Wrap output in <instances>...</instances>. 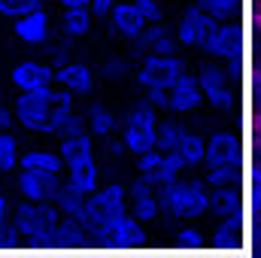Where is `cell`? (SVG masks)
Masks as SVG:
<instances>
[{
    "mask_svg": "<svg viewBox=\"0 0 261 258\" xmlns=\"http://www.w3.org/2000/svg\"><path fill=\"white\" fill-rule=\"evenodd\" d=\"M61 3V9H70V6H88L91 0H58Z\"/></svg>",
    "mask_w": 261,
    "mask_h": 258,
    "instance_id": "34",
    "label": "cell"
},
{
    "mask_svg": "<svg viewBox=\"0 0 261 258\" xmlns=\"http://www.w3.org/2000/svg\"><path fill=\"white\" fill-rule=\"evenodd\" d=\"M55 85L67 88L76 97H88L94 91V85H97V76L85 61H70L67 58V61H61L55 67Z\"/></svg>",
    "mask_w": 261,
    "mask_h": 258,
    "instance_id": "11",
    "label": "cell"
},
{
    "mask_svg": "<svg viewBox=\"0 0 261 258\" xmlns=\"http://www.w3.org/2000/svg\"><path fill=\"white\" fill-rule=\"evenodd\" d=\"M197 82H200V91H203V100L206 107L219 110V113H231L237 110V91H240V76H234L228 64L210 58L206 64H200L195 70Z\"/></svg>",
    "mask_w": 261,
    "mask_h": 258,
    "instance_id": "4",
    "label": "cell"
},
{
    "mask_svg": "<svg viewBox=\"0 0 261 258\" xmlns=\"http://www.w3.org/2000/svg\"><path fill=\"white\" fill-rule=\"evenodd\" d=\"M107 21H110V28H113L116 34H122L125 40H137V37L143 34V28L149 24L146 15L140 12V6H137L134 0H116V6H113V12L107 15Z\"/></svg>",
    "mask_w": 261,
    "mask_h": 258,
    "instance_id": "15",
    "label": "cell"
},
{
    "mask_svg": "<svg viewBox=\"0 0 261 258\" xmlns=\"http://www.w3.org/2000/svg\"><path fill=\"white\" fill-rule=\"evenodd\" d=\"M246 240H249V252L261 255V213L249 222V231H246Z\"/></svg>",
    "mask_w": 261,
    "mask_h": 258,
    "instance_id": "29",
    "label": "cell"
},
{
    "mask_svg": "<svg viewBox=\"0 0 261 258\" xmlns=\"http://www.w3.org/2000/svg\"><path fill=\"white\" fill-rule=\"evenodd\" d=\"M146 21H164V0H134Z\"/></svg>",
    "mask_w": 261,
    "mask_h": 258,
    "instance_id": "28",
    "label": "cell"
},
{
    "mask_svg": "<svg viewBox=\"0 0 261 258\" xmlns=\"http://www.w3.org/2000/svg\"><path fill=\"white\" fill-rule=\"evenodd\" d=\"M134 46H137V49H143L146 55H149V52L170 55V52H176V49H179V40H176L173 28H167L164 21H149V24L143 28V34L134 40Z\"/></svg>",
    "mask_w": 261,
    "mask_h": 258,
    "instance_id": "16",
    "label": "cell"
},
{
    "mask_svg": "<svg viewBox=\"0 0 261 258\" xmlns=\"http://www.w3.org/2000/svg\"><path fill=\"white\" fill-rule=\"evenodd\" d=\"M18 170H31V173H49V176H61L64 173V158L55 149H24L18 158Z\"/></svg>",
    "mask_w": 261,
    "mask_h": 258,
    "instance_id": "18",
    "label": "cell"
},
{
    "mask_svg": "<svg viewBox=\"0 0 261 258\" xmlns=\"http://www.w3.org/2000/svg\"><path fill=\"white\" fill-rule=\"evenodd\" d=\"M91 21H94V12H91L88 6H70V9H64V12H61V31H64L67 40L88 37Z\"/></svg>",
    "mask_w": 261,
    "mask_h": 258,
    "instance_id": "22",
    "label": "cell"
},
{
    "mask_svg": "<svg viewBox=\"0 0 261 258\" xmlns=\"http://www.w3.org/2000/svg\"><path fill=\"white\" fill-rule=\"evenodd\" d=\"M9 82L18 91H37V88L55 85V67L46 61H18L9 70Z\"/></svg>",
    "mask_w": 261,
    "mask_h": 258,
    "instance_id": "13",
    "label": "cell"
},
{
    "mask_svg": "<svg viewBox=\"0 0 261 258\" xmlns=\"http://www.w3.org/2000/svg\"><path fill=\"white\" fill-rule=\"evenodd\" d=\"M61 176H49V173H31V170H21L18 179H15V192L24 200H46V203H55V197L61 192Z\"/></svg>",
    "mask_w": 261,
    "mask_h": 258,
    "instance_id": "14",
    "label": "cell"
},
{
    "mask_svg": "<svg viewBox=\"0 0 261 258\" xmlns=\"http://www.w3.org/2000/svg\"><path fill=\"white\" fill-rule=\"evenodd\" d=\"M76 94H70L67 88H37V91H18L12 110H15V122L31 134L40 137H58L64 122L76 113Z\"/></svg>",
    "mask_w": 261,
    "mask_h": 258,
    "instance_id": "1",
    "label": "cell"
},
{
    "mask_svg": "<svg viewBox=\"0 0 261 258\" xmlns=\"http://www.w3.org/2000/svg\"><path fill=\"white\" fill-rule=\"evenodd\" d=\"M58 152H61V158H64V170L67 167H76V164L94 161V155H97V149H94V134H91V131H79V134L61 137Z\"/></svg>",
    "mask_w": 261,
    "mask_h": 258,
    "instance_id": "17",
    "label": "cell"
},
{
    "mask_svg": "<svg viewBox=\"0 0 261 258\" xmlns=\"http://www.w3.org/2000/svg\"><path fill=\"white\" fill-rule=\"evenodd\" d=\"M12 125H15V110L0 104V131H12Z\"/></svg>",
    "mask_w": 261,
    "mask_h": 258,
    "instance_id": "33",
    "label": "cell"
},
{
    "mask_svg": "<svg viewBox=\"0 0 261 258\" xmlns=\"http://www.w3.org/2000/svg\"><path fill=\"white\" fill-rule=\"evenodd\" d=\"M37 6H43V0H0V15L3 18H18L24 12L37 9Z\"/></svg>",
    "mask_w": 261,
    "mask_h": 258,
    "instance_id": "27",
    "label": "cell"
},
{
    "mask_svg": "<svg viewBox=\"0 0 261 258\" xmlns=\"http://www.w3.org/2000/svg\"><path fill=\"white\" fill-rule=\"evenodd\" d=\"M9 219H12V200L0 192V231L9 225Z\"/></svg>",
    "mask_w": 261,
    "mask_h": 258,
    "instance_id": "32",
    "label": "cell"
},
{
    "mask_svg": "<svg viewBox=\"0 0 261 258\" xmlns=\"http://www.w3.org/2000/svg\"><path fill=\"white\" fill-rule=\"evenodd\" d=\"M213 24H216V18H213L200 3H192V6H186V9L179 12V18H176V24H173V34H176L179 46H186V49H200V46L206 43Z\"/></svg>",
    "mask_w": 261,
    "mask_h": 258,
    "instance_id": "7",
    "label": "cell"
},
{
    "mask_svg": "<svg viewBox=\"0 0 261 258\" xmlns=\"http://www.w3.org/2000/svg\"><path fill=\"white\" fill-rule=\"evenodd\" d=\"M195 3H200L216 21H228V18L243 15V0H195Z\"/></svg>",
    "mask_w": 261,
    "mask_h": 258,
    "instance_id": "26",
    "label": "cell"
},
{
    "mask_svg": "<svg viewBox=\"0 0 261 258\" xmlns=\"http://www.w3.org/2000/svg\"><path fill=\"white\" fill-rule=\"evenodd\" d=\"M173 152L186 170H197V167H203V158H206V137H200L195 131H186V137L179 140V146Z\"/></svg>",
    "mask_w": 261,
    "mask_h": 258,
    "instance_id": "19",
    "label": "cell"
},
{
    "mask_svg": "<svg viewBox=\"0 0 261 258\" xmlns=\"http://www.w3.org/2000/svg\"><path fill=\"white\" fill-rule=\"evenodd\" d=\"M182 173H186V167H182V161L176 158V152H164V155H161V161H158V167H155L152 173H146L143 179H146V183H152L155 189H164V186L176 183Z\"/></svg>",
    "mask_w": 261,
    "mask_h": 258,
    "instance_id": "23",
    "label": "cell"
},
{
    "mask_svg": "<svg viewBox=\"0 0 261 258\" xmlns=\"http://www.w3.org/2000/svg\"><path fill=\"white\" fill-rule=\"evenodd\" d=\"M125 73H128V61H122V58H110L103 64V76L107 79H122Z\"/></svg>",
    "mask_w": 261,
    "mask_h": 258,
    "instance_id": "30",
    "label": "cell"
},
{
    "mask_svg": "<svg viewBox=\"0 0 261 258\" xmlns=\"http://www.w3.org/2000/svg\"><path fill=\"white\" fill-rule=\"evenodd\" d=\"M161 194V210L167 219H176V222H197L210 213V197L213 189L203 176H179L176 183L158 189Z\"/></svg>",
    "mask_w": 261,
    "mask_h": 258,
    "instance_id": "3",
    "label": "cell"
},
{
    "mask_svg": "<svg viewBox=\"0 0 261 258\" xmlns=\"http://www.w3.org/2000/svg\"><path fill=\"white\" fill-rule=\"evenodd\" d=\"M113 6H116V0H91L88 3V9L94 12V18H107L113 12Z\"/></svg>",
    "mask_w": 261,
    "mask_h": 258,
    "instance_id": "31",
    "label": "cell"
},
{
    "mask_svg": "<svg viewBox=\"0 0 261 258\" xmlns=\"http://www.w3.org/2000/svg\"><path fill=\"white\" fill-rule=\"evenodd\" d=\"M82 116H85V125H88V131H91L94 137H100V140L113 137V134H116V128H119V116H116L107 104H91Z\"/></svg>",
    "mask_w": 261,
    "mask_h": 258,
    "instance_id": "20",
    "label": "cell"
},
{
    "mask_svg": "<svg viewBox=\"0 0 261 258\" xmlns=\"http://www.w3.org/2000/svg\"><path fill=\"white\" fill-rule=\"evenodd\" d=\"M164 3H182V0H164Z\"/></svg>",
    "mask_w": 261,
    "mask_h": 258,
    "instance_id": "35",
    "label": "cell"
},
{
    "mask_svg": "<svg viewBox=\"0 0 261 258\" xmlns=\"http://www.w3.org/2000/svg\"><path fill=\"white\" fill-rule=\"evenodd\" d=\"M128 210L143 222V225H152V222H158V219L164 216V210H161V194H158V189H155L152 183H146L143 176L134 179L128 186Z\"/></svg>",
    "mask_w": 261,
    "mask_h": 258,
    "instance_id": "10",
    "label": "cell"
},
{
    "mask_svg": "<svg viewBox=\"0 0 261 258\" xmlns=\"http://www.w3.org/2000/svg\"><path fill=\"white\" fill-rule=\"evenodd\" d=\"M67 189L79 194H91L100 186V170H97V161H88V164H76V167H67Z\"/></svg>",
    "mask_w": 261,
    "mask_h": 258,
    "instance_id": "21",
    "label": "cell"
},
{
    "mask_svg": "<svg viewBox=\"0 0 261 258\" xmlns=\"http://www.w3.org/2000/svg\"><path fill=\"white\" fill-rule=\"evenodd\" d=\"M12 31L21 43L28 46H43L49 43V34H52V18H49V9L46 6H37L18 18H12Z\"/></svg>",
    "mask_w": 261,
    "mask_h": 258,
    "instance_id": "12",
    "label": "cell"
},
{
    "mask_svg": "<svg viewBox=\"0 0 261 258\" xmlns=\"http://www.w3.org/2000/svg\"><path fill=\"white\" fill-rule=\"evenodd\" d=\"M182 73H189V61L179 58L176 52H170V55L149 52L143 58V64L134 70V79L143 91H161V88H170Z\"/></svg>",
    "mask_w": 261,
    "mask_h": 258,
    "instance_id": "6",
    "label": "cell"
},
{
    "mask_svg": "<svg viewBox=\"0 0 261 258\" xmlns=\"http://www.w3.org/2000/svg\"><path fill=\"white\" fill-rule=\"evenodd\" d=\"M186 125L176 119V116H167V119H161L158 122V149H164V152H173L176 146H179V140L186 137Z\"/></svg>",
    "mask_w": 261,
    "mask_h": 258,
    "instance_id": "24",
    "label": "cell"
},
{
    "mask_svg": "<svg viewBox=\"0 0 261 258\" xmlns=\"http://www.w3.org/2000/svg\"><path fill=\"white\" fill-rule=\"evenodd\" d=\"M158 110L143 97L137 104H130V110L125 113V125H122V146L125 152H130L134 158L146 149L158 146Z\"/></svg>",
    "mask_w": 261,
    "mask_h": 258,
    "instance_id": "5",
    "label": "cell"
},
{
    "mask_svg": "<svg viewBox=\"0 0 261 258\" xmlns=\"http://www.w3.org/2000/svg\"><path fill=\"white\" fill-rule=\"evenodd\" d=\"M246 116H249V149L252 158H261V55L252 58L246 73Z\"/></svg>",
    "mask_w": 261,
    "mask_h": 258,
    "instance_id": "9",
    "label": "cell"
},
{
    "mask_svg": "<svg viewBox=\"0 0 261 258\" xmlns=\"http://www.w3.org/2000/svg\"><path fill=\"white\" fill-rule=\"evenodd\" d=\"M203 91H200V82H197V73H182L170 88H167V107L164 113L167 116H192L203 107Z\"/></svg>",
    "mask_w": 261,
    "mask_h": 258,
    "instance_id": "8",
    "label": "cell"
},
{
    "mask_svg": "<svg viewBox=\"0 0 261 258\" xmlns=\"http://www.w3.org/2000/svg\"><path fill=\"white\" fill-rule=\"evenodd\" d=\"M18 158H21L18 137H15L12 131H0V173L18 170Z\"/></svg>",
    "mask_w": 261,
    "mask_h": 258,
    "instance_id": "25",
    "label": "cell"
},
{
    "mask_svg": "<svg viewBox=\"0 0 261 258\" xmlns=\"http://www.w3.org/2000/svg\"><path fill=\"white\" fill-rule=\"evenodd\" d=\"M61 222V210L46 200H24L12 207L9 225L0 231V243H21V246H37V243H52L55 228Z\"/></svg>",
    "mask_w": 261,
    "mask_h": 258,
    "instance_id": "2",
    "label": "cell"
}]
</instances>
